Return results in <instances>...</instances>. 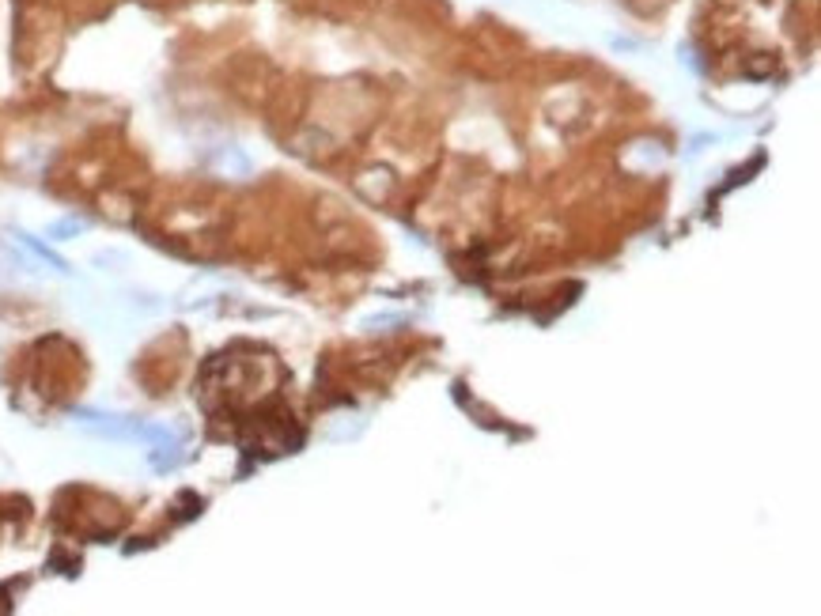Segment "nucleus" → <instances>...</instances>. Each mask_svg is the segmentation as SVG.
Masks as SVG:
<instances>
[{
	"instance_id": "nucleus-1",
	"label": "nucleus",
	"mask_w": 821,
	"mask_h": 616,
	"mask_svg": "<svg viewBox=\"0 0 821 616\" xmlns=\"http://www.w3.org/2000/svg\"><path fill=\"white\" fill-rule=\"evenodd\" d=\"M15 239H19V246H24L27 253H34V258H38V261H46V265H50L53 272H65V276L72 272V265H69L65 258H57V253H53V250H50L46 242H42V239L27 235V231H15Z\"/></svg>"
},
{
	"instance_id": "nucleus-2",
	"label": "nucleus",
	"mask_w": 821,
	"mask_h": 616,
	"mask_svg": "<svg viewBox=\"0 0 821 616\" xmlns=\"http://www.w3.org/2000/svg\"><path fill=\"white\" fill-rule=\"evenodd\" d=\"M83 231H88V223L76 220V216H69V220H53V223L46 227V239H53V242H69V239L83 235Z\"/></svg>"
}]
</instances>
